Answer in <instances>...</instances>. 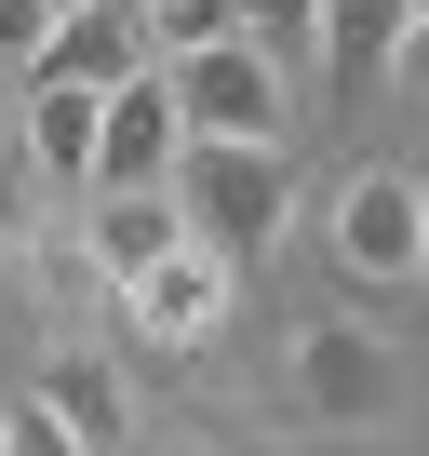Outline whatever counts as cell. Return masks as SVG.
Segmentation results:
<instances>
[{"label": "cell", "mask_w": 429, "mask_h": 456, "mask_svg": "<svg viewBox=\"0 0 429 456\" xmlns=\"http://www.w3.org/2000/svg\"><path fill=\"white\" fill-rule=\"evenodd\" d=\"M336 269H349L362 296H416V282H429V188H416L402 161H362V175L336 188Z\"/></svg>", "instance_id": "7a4b0ae2"}, {"label": "cell", "mask_w": 429, "mask_h": 456, "mask_svg": "<svg viewBox=\"0 0 429 456\" xmlns=\"http://www.w3.org/2000/svg\"><path fill=\"white\" fill-rule=\"evenodd\" d=\"M214 322H229V256H214L201 228H188L161 269H134V282H121V336H148V349H201Z\"/></svg>", "instance_id": "5b68a950"}, {"label": "cell", "mask_w": 429, "mask_h": 456, "mask_svg": "<svg viewBox=\"0 0 429 456\" xmlns=\"http://www.w3.org/2000/svg\"><path fill=\"white\" fill-rule=\"evenodd\" d=\"M255 41H269V54H295V41H322V0H255Z\"/></svg>", "instance_id": "2e32d148"}, {"label": "cell", "mask_w": 429, "mask_h": 456, "mask_svg": "<svg viewBox=\"0 0 429 456\" xmlns=\"http://www.w3.org/2000/svg\"><path fill=\"white\" fill-rule=\"evenodd\" d=\"M188 161V108H174V68H134L108 94V134H94V188H174Z\"/></svg>", "instance_id": "8992f818"}, {"label": "cell", "mask_w": 429, "mask_h": 456, "mask_svg": "<svg viewBox=\"0 0 429 456\" xmlns=\"http://www.w3.org/2000/svg\"><path fill=\"white\" fill-rule=\"evenodd\" d=\"M41 389H54V403H68V429H81V443H94V456H108V443H121V429H134V389H121V376H108V362H94V349H68V362H54V376H41Z\"/></svg>", "instance_id": "8fae6325"}, {"label": "cell", "mask_w": 429, "mask_h": 456, "mask_svg": "<svg viewBox=\"0 0 429 456\" xmlns=\"http://www.w3.org/2000/svg\"><path fill=\"white\" fill-rule=\"evenodd\" d=\"M255 28V0H148V41L161 54H201V41H242Z\"/></svg>", "instance_id": "7c38bea8"}, {"label": "cell", "mask_w": 429, "mask_h": 456, "mask_svg": "<svg viewBox=\"0 0 429 456\" xmlns=\"http://www.w3.org/2000/svg\"><path fill=\"white\" fill-rule=\"evenodd\" d=\"M174 201H188V228H201L229 269H255V256L282 242V215H295V161H282V148H255V134H188Z\"/></svg>", "instance_id": "6da1fadb"}, {"label": "cell", "mask_w": 429, "mask_h": 456, "mask_svg": "<svg viewBox=\"0 0 429 456\" xmlns=\"http://www.w3.org/2000/svg\"><path fill=\"white\" fill-rule=\"evenodd\" d=\"M81 242H94V269H108V282H134V269H161V256L188 242V201H174V188H94Z\"/></svg>", "instance_id": "9c48e42d"}, {"label": "cell", "mask_w": 429, "mask_h": 456, "mask_svg": "<svg viewBox=\"0 0 429 456\" xmlns=\"http://www.w3.org/2000/svg\"><path fill=\"white\" fill-rule=\"evenodd\" d=\"M28 215H41V161H28V134L0 121V256L28 242Z\"/></svg>", "instance_id": "5bb4252c"}, {"label": "cell", "mask_w": 429, "mask_h": 456, "mask_svg": "<svg viewBox=\"0 0 429 456\" xmlns=\"http://www.w3.org/2000/svg\"><path fill=\"white\" fill-rule=\"evenodd\" d=\"M41 41H54V0H0V68H14V81H28Z\"/></svg>", "instance_id": "9a60e30c"}, {"label": "cell", "mask_w": 429, "mask_h": 456, "mask_svg": "<svg viewBox=\"0 0 429 456\" xmlns=\"http://www.w3.org/2000/svg\"><path fill=\"white\" fill-rule=\"evenodd\" d=\"M14 134H28L41 188H94V134H108V94H94V81H28Z\"/></svg>", "instance_id": "ba28073f"}, {"label": "cell", "mask_w": 429, "mask_h": 456, "mask_svg": "<svg viewBox=\"0 0 429 456\" xmlns=\"http://www.w3.org/2000/svg\"><path fill=\"white\" fill-rule=\"evenodd\" d=\"M174 108H188V134H255V148H282V121H295V94H282V54L242 28V41H201V54H174Z\"/></svg>", "instance_id": "3957f363"}, {"label": "cell", "mask_w": 429, "mask_h": 456, "mask_svg": "<svg viewBox=\"0 0 429 456\" xmlns=\"http://www.w3.org/2000/svg\"><path fill=\"white\" fill-rule=\"evenodd\" d=\"M389 81H402V94H429V14L402 28V54H389Z\"/></svg>", "instance_id": "e0dca14e"}, {"label": "cell", "mask_w": 429, "mask_h": 456, "mask_svg": "<svg viewBox=\"0 0 429 456\" xmlns=\"http://www.w3.org/2000/svg\"><path fill=\"white\" fill-rule=\"evenodd\" d=\"M134 68H161L148 0H81V14H54V41L28 54V81H94V94H121Z\"/></svg>", "instance_id": "52a82bcc"}, {"label": "cell", "mask_w": 429, "mask_h": 456, "mask_svg": "<svg viewBox=\"0 0 429 456\" xmlns=\"http://www.w3.org/2000/svg\"><path fill=\"white\" fill-rule=\"evenodd\" d=\"M295 403H309L322 429H389V416H402V349H389L376 322H309V336H295Z\"/></svg>", "instance_id": "277c9868"}, {"label": "cell", "mask_w": 429, "mask_h": 456, "mask_svg": "<svg viewBox=\"0 0 429 456\" xmlns=\"http://www.w3.org/2000/svg\"><path fill=\"white\" fill-rule=\"evenodd\" d=\"M54 14H81V0H54Z\"/></svg>", "instance_id": "ac0fdd59"}, {"label": "cell", "mask_w": 429, "mask_h": 456, "mask_svg": "<svg viewBox=\"0 0 429 456\" xmlns=\"http://www.w3.org/2000/svg\"><path fill=\"white\" fill-rule=\"evenodd\" d=\"M402 28H416V0H322V81H336V108L389 81Z\"/></svg>", "instance_id": "30bf717a"}, {"label": "cell", "mask_w": 429, "mask_h": 456, "mask_svg": "<svg viewBox=\"0 0 429 456\" xmlns=\"http://www.w3.org/2000/svg\"><path fill=\"white\" fill-rule=\"evenodd\" d=\"M0 456H94V443L68 429V403H54V389H28V403H0Z\"/></svg>", "instance_id": "4fadbf2b"}]
</instances>
